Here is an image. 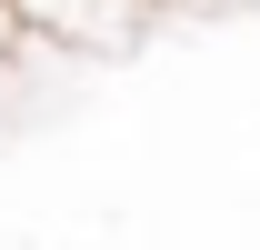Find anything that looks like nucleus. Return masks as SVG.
Instances as JSON below:
<instances>
[{
    "label": "nucleus",
    "instance_id": "nucleus-2",
    "mask_svg": "<svg viewBox=\"0 0 260 250\" xmlns=\"http://www.w3.org/2000/svg\"><path fill=\"white\" fill-rule=\"evenodd\" d=\"M10 50H20V10L0 0V70H10Z\"/></svg>",
    "mask_w": 260,
    "mask_h": 250
},
{
    "label": "nucleus",
    "instance_id": "nucleus-3",
    "mask_svg": "<svg viewBox=\"0 0 260 250\" xmlns=\"http://www.w3.org/2000/svg\"><path fill=\"white\" fill-rule=\"evenodd\" d=\"M180 10H220V0H180Z\"/></svg>",
    "mask_w": 260,
    "mask_h": 250
},
{
    "label": "nucleus",
    "instance_id": "nucleus-1",
    "mask_svg": "<svg viewBox=\"0 0 260 250\" xmlns=\"http://www.w3.org/2000/svg\"><path fill=\"white\" fill-rule=\"evenodd\" d=\"M20 10V30H50V40H90V50H120L140 30V10L150 0H10Z\"/></svg>",
    "mask_w": 260,
    "mask_h": 250
}]
</instances>
